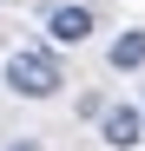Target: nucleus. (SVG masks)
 Segmentation results:
<instances>
[{
	"mask_svg": "<svg viewBox=\"0 0 145 151\" xmlns=\"http://www.w3.org/2000/svg\"><path fill=\"white\" fill-rule=\"evenodd\" d=\"M7 86L20 99H53L66 79H59V59L46 53V46H13L7 53Z\"/></svg>",
	"mask_w": 145,
	"mask_h": 151,
	"instance_id": "nucleus-1",
	"label": "nucleus"
},
{
	"mask_svg": "<svg viewBox=\"0 0 145 151\" xmlns=\"http://www.w3.org/2000/svg\"><path fill=\"white\" fill-rule=\"evenodd\" d=\"M99 132H106V145H119V151H132V145L145 138V105H112V112L99 118Z\"/></svg>",
	"mask_w": 145,
	"mask_h": 151,
	"instance_id": "nucleus-2",
	"label": "nucleus"
},
{
	"mask_svg": "<svg viewBox=\"0 0 145 151\" xmlns=\"http://www.w3.org/2000/svg\"><path fill=\"white\" fill-rule=\"evenodd\" d=\"M92 33V7H53V13H46V40H53V46H79Z\"/></svg>",
	"mask_w": 145,
	"mask_h": 151,
	"instance_id": "nucleus-3",
	"label": "nucleus"
},
{
	"mask_svg": "<svg viewBox=\"0 0 145 151\" xmlns=\"http://www.w3.org/2000/svg\"><path fill=\"white\" fill-rule=\"evenodd\" d=\"M145 66V33H119L112 40V72H138Z\"/></svg>",
	"mask_w": 145,
	"mask_h": 151,
	"instance_id": "nucleus-4",
	"label": "nucleus"
},
{
	"mask_svg": "<svg viewBox=\"0 0 145 151\" xmlns=\"http://www.w3.org/2000/svg\"><path fill=\"white\" fill-rule=\"evenodd\" d=\"M13 151H33V145H13Z\"/></svg>",
	"mask_w": 145,
	"mask_h": 151,
	"instance_id": "nucleus-5",
	"label": "nucleus"
}]
</instances>
